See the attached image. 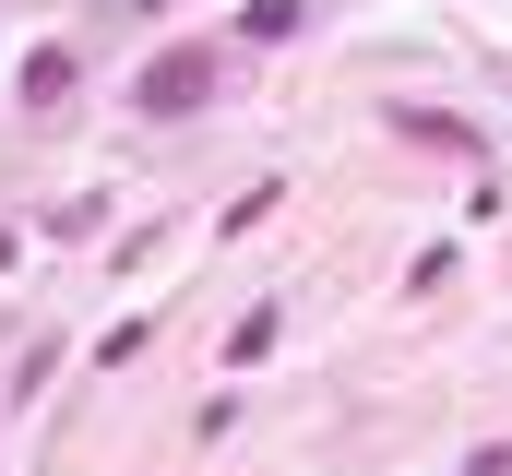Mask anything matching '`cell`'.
Returning <instances> with one entry per match:
<instances>
[{
  "label": "cell",
  "mask_w": 512,
  "mask_h": 476,
  "mask_svg": "<svg viewBox=\"0 0 512 476\" xmlns=\"http://www.w3.org/2000/svg\"><path fill=\"white\" fill-rule=\"evenodd\" d=\"M131 12H155V0H131Z\"/></svg>",
  "instance_id": "5"
},
{
  "label": "cell",
  "mask_w": 512,
  "mask_h": 476,
  "mask_svg": "<svg viewBox=\"0 0 512 476\" xmlns=\"http://www.w3.org/2000/svg\"><path fill=\"white\" fill-rule=\"evenodd\" d=\"M465 476H512V453H477V465H465Z\"/></svg>",
  "instance_id": "4"
},
{
  "label": "cell",
  "mask_w": 512,
  "mask_h": 476,
  "mask_svg": "<svg viewBox=\"0 0 512 476\" xmlns=\"http://www.w3.org/2000/svg\"><path fill=\"white\" fill-rule=\"evenodd\" d=\"M215 72H227L215 48H167V60H143V72H131V108H143V119H191L203 96H215Z\"/></svg>",
  "instance_id": "1"
},
{
  "label": "cell",
  "mask_w": 512,
  "mask_h": 476,
  "mask_svg": "<svg viewBox=\"0 0 512 476\" xmlns=\"http://www.w3.org/2000/svg\"><path fill=\"white\" fill-rule=\"evenodd\" d=\"M60 84H72V48H36V60H24V96H36V108H48V96H60Z\"/></svg>",
  "instance_id": "2"
},
{
  "label": "cell",
  "mask_w": 512,
  "mask_h": 476,
  "mask_svg": "<svg viewBox=\"0 0 512 476\" xmlns=\"http://www.w3.org/2000/svg\"><path fill=\"white\" fill-rule=\"evenodd\" d=\"M298 24H310V0H251V36H262V48H274V36H298Z\"/></svg>",
  "instance_id": "3"
}]
</instances>
